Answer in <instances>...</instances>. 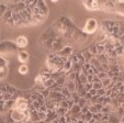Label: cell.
<instances>
[{
  "label": "cell",
  "instance_id": "cell-1",
  "mask_svg": "<svg viewBox=\"0 0 124 123\" xmlns=\"http://www.w3.org/2000/svg\"><path fill=\"white\" fill-rule=\"evenodd\" d=\"M97 29V22L93 19H89L86 23V31L89 33H93Z\"/></svg>",
  "mask_w": 124,
  "mask_h": 123
},
{
  "label": "cell",
  "instance_id": "cell-2",
  "mask_svg": "<svg viewBox=\"0 0 124 123\" xmlns=\"http://www.w3.org/2000/svg\"><path fill=\"white\" fill-rule=\"evenodd\" d=\"M16 44L18 47H25L28 45V39L25 36H19L16 41Z\"/></svg>",
  "mask_w": 124,
  "mask_h": 123
},
{
  "label": "cell",
  "instance_id": "cell-3",
  "mask_svg": "<svg viewBox=\"0 0 124 123\" xmlns=\"http://www.w3.org/2000/svg\"><path fill=\"white\" fill-rule=\"evenodd\" d=\"M18 59L23 64L26 63L29 60V54L26 53V52H21V53H19V55H18Z\"/></svg>",
  "mask_w": 124,
  "mask_h": 123
},
{
  "label": "cell",
  "instance_id": "cell-4",
  "mask_svg": "<svg viewBox=\"0 0 124 123\" xmlns=\"http://www.w3.org/2000/svg\"><path fill=\"white\" fill-rule=\"evenodd\" d=\"M7 70V64H6V60H3L2 58H0V76L2 77V73H6Z\"/></svg>",
  "mask_w": 124,
  "mask_h": 123
},
{
  "label": "cell",
  "instance_id": "cell-5",
  "mask_svg": "<svg viewBox=\"0 0 124 123\" xmlns=\"http://www.w3.org/2000/svg\"><path fill=\"white\" fill-rule=\"evenodd\" d=\"M19 72H20V74H22V75H24V74H26V73L29 72V67L26 65H21L19 67Z\"/></svg>",
  "mask_w": 124,
  "mask_h": 123
}]
</instances>
